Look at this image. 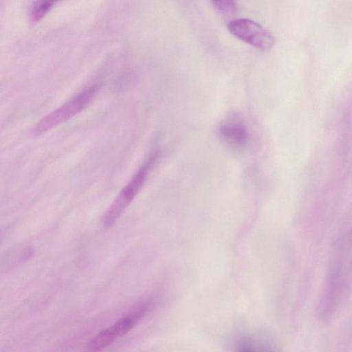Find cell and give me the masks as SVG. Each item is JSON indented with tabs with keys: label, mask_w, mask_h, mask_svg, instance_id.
<instances>
[{
	"label": "cell",
	"mask_w": 352,
	"mask_h": 352,
	"mask_svg": "<svg viewBox=\"0 0 352 352\" xmlns=\"http://www.w3.org/2000/svg\"><path fill=\"white\" fill-rule=\"evenodd\" d=\"M158 157V152L152 153L119 192L103 216L102 224L105 228H109L113 225L133 201Z\"/></svg>",
	"instance_id": "6da1fadb"
},
{
	"label": "cell",
	"mask_w": 352,
	"mask_h": 352,
	"mask_svg": "<svg viewBox=\"0 0 352 352\" xmlns=\"http://www.w3.org/2000/svg\"><path fill=\"white\" fill-rule=\"evenodd\" d=\"M97 87H91L72 98L60 107L43 117L34 126L36 135L42 134L57 125L67 121L82 111L92 100Z\"/></svg>",
	"instance_id": "7a4b0ae2"
},
{
	"label": "cell",
	"mask_w": 352,
	"mask_h": 352,
	"mask_svg": "<svg viewBox=\"0 0 352 352\" xmlns=\"http://www.w3.org/2000/svg\"><path fill=\"white\" fill-rule=\"evenodd\" d=\"M227 28L232 35L257 49L267 50L274 43L272 34L261 24L250 19L232 20Z\"/></svg>",
	"instance_id": "3957f363"
},
{
	"label": "cell",
	"mask_w": 352,
	"mask_h": 352,
	"mask_svg": "<svg viewBox=\"0 0 352 352\" xmlns=\"http://www.w3.org/2000/svg\"><path fill=\"white\" fill-rule=\"evenodd\" d=\"M337 260L330 270L327 285L318 307L319 316L324 320L331 318L336 311L344 286V264L340 263V258Z\"/></svg>",
	"instance_id": "277c9868"
},
{
	"label": "cell",
	"mask_w": 352,
	"mask_h": 352,
	"mask_svg": "<svg viewBox=\"0 0 352 352\" xmlns=\"http://www.w3.org/2000/svg\"><path fill=\"white\" fill-rule=\"evenodd\" d=\"M221 138L233 146H243L248 140V130L241 116L234 113L226 118L218 129Z\"/></svg>",
	"instance_id": "5b68a950"
},
{
	"label": "cell",
	"mask_w": 352,
	"mask_h": 352,
	"mask_svg": "<svg viewBox=\"0 0 352 352\" xmlns=\"http://www.w3.org/2000/svg\"><path fill=\"white\" fill-rule=\"evenodd\" d=\"M120 332L116 323L100 331L88 342L86 352H101L117 338L122 336Z\"/></svg>",
	"instance_id": "8992f818"
},
{
	"label": "cell",
	"mask_w": 352,
	"mask_h": 352,
	"mask_svg": "<svg viewBox=\"0 0 352 352\" xmlns=\"http://www.w3.org/2000/svg\"><path fill=\"white\" fill-rule=\"evenodd\" d=\"M54 1H40L35 2L31 9L30 17L32 22L40 21L51 10Z\"/></svg>",
	"instance_id": "52a82bcc"
},
{
	"label": "cell",
	"mask_w": 352,
	"mask_h": 352,
	"mask_svg": "<svg viewBox=\"0 0 352 352\" xmlns=\"http://www.w3.org/2000/svg\"><path fill=\"white\" fill-rule=\"evenodd\" d=\"M213 6L221 13L231 14L236 10V2L234 1H212Z\"/></svg>",
	"instance_id": "ba28073f"
},
{
	"label": "cell",
	"mask_w": 352,
	"mask_h": 352,
	"mask_svg": "<svg viewBox=\"0 0 352 352\" xmlns=\"http://www.w3.org/2000/svg\"><path fill=\"white\" fill-rule=\"evenodd\" d=\"M238 352H256L252 346L248 343H243L240 345Z\"/></svg>",
	"instance_id": "9c48e42d"
}]
</instances>
